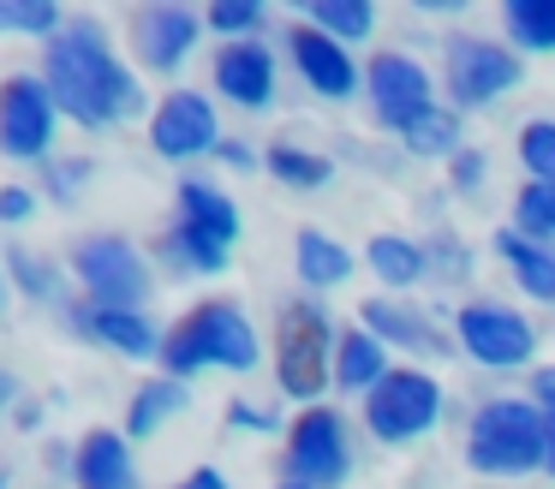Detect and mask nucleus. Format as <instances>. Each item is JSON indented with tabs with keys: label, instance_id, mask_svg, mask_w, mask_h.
<instances>
[{
	"label": "nucleus",
	"instance_id": "nucleus-4",
	"mask_svg": "<svg viewBox=\"0 0 555 489\" xmlns=\"http://www.w3.org/2000/svg\"><path fill=\"white\" fill-rule=\"evenodd\" d=\"M233 239H240V209L228 203V191L204 185V179H185L180 185V233H173L180 262L216 274L228 262Z\"/></svg>",
	"mask_w": 555,
	"mask_h": 489
},
{
	"label": "nucleus",
	"instance_id": "nucleus-11",
	"mask_svg": "<svg viewBox=\"0 0 555 489\" xmlns=\"http://www.w3.org/2000/svg\"><path fill=\"white\" fill-rule=\"evenodd\" d=\"M460 346H466L478 364L507 370V364H526L538 334H531L526 317H514V310H502V305H466L460 310Z\"/></svg>",
	"mask_w": 555,
	"mask_h": 489
},
{
	"label": "nucleus",
	"instance_id": "nucleus-9",
	"mask_svg": "<svg viewBox=\"0 0 555 489\" xmlns=\"http://www.w3.org/2000/svg\"><path fill=\"white\" fill-rule=\"evenodd\" d=\"M54 90L42 78H7L0 83V150L13 162H30L54 143Z\"/></svg>",
	"mask_w": 555,
	"mask_h": 489
},
{
	"label": "nucleus",
	"instance_id": "nucleus-21",
	"mask_svg": "<svg viewBox=\"0 0 555 489\" xmlns=\"http://www.w3.org/2000/svg\"><path fill=\"white\" fill-rule=\"evenodd\" d=\"M495 250L507 257V269L526 281V293L538 298H555V257L538 245H526V233H495Z\"/></svg>",
	"mask_w": 555,
	"mask_h": 489
},
{
	"label": "nucleus",
	"instance_id": "nucleus-34",
	"mask_svg": "<svg viewBox=\"0 0 555 489\" xmlns=\"http://www.w3.org/2000/svg\"><path fill=\"white\" fill-rule=\"evenodd\" d=\"M233 424H245V429H275V412H263V406H245V400H233Z\"/></svg>",
	"mask_w": 555,
	"mask_h": 489
},
{
	"label": "nucleus",
	"instance_id": "nucleus-29",
	"mask_svg": "<svg viewBox=\"0 0 555 489\" xmlns=\"http://www.w3.org/2000/svg\"><path fill=\"white\" fill-rule=\"evenodd\" d=\"M519 162L538 173V185H555V126L550 119H531V126L519 131Z\"/></svg>",
	"mask_w": 555,
	"mask_h": 489
},
{
	"label": "nucleus",
	"instance_id": "nucleus-24",
	"mask_svg": "<svg viewBox=\"0 0 555 489\" xmlns=\"http://www.w3.org/2000/svg\"><path fill=\"white\" fill-rule=\"evenodd\" d=\"M180 406H185V388H180V382H144V394H138L132 412H126V429L144 441V436H156L162 417H173Z\"/></svg>",
	"mask_w": 555,
	"mask_h": 489
},
{
	"label": "nucleus",
	"instance_id": "nucleus-23",
	"mask_svg": "<svg viewBox=\"0 0 555 489\" xmlns=\"http://www.w3.org/2000/svg\"><path fill=\"white\" fill-rule=\"evenodd\" d=\"M507 30L519 48L555 54V0H507Z\"/></svg>",
	"mask_w": 555,
	"mask_h": 489
},
{
	"label": "nucleus",
	"instance_id": "nucleus-28",
	"mask_svg": "<svg viewBox=\"0 0 555 489\" xmlns=\"http://www.w3.org/2000/svg\"><path fill=\"white\" fill-rule=\"evenodd\" d=\"M454 143H460V119L448 114V107L424 114L418 126L406 131V150H412V155H454Z\"/></svg>",
	"mask_w": 555,
	"mask_h": 489
},
{
	"label": "nucleus",
	"instance_id": "nucleus-18",
	"mask_svg": "<svg viewBox=\"0 0 555 489\" xmlns=\"http://www.w3.org/2000/svg\"><path fill=\"white\" fill-rule=\"evenodd\" d=\"M364 329L406 346V352H448V340L430 329V317H418L406 305H388V298H364Z\"/></svg>",
	"mask_w": 555,
	"mask_h": 489
},
{
	"label": "nucleus",
	"instance_id": "nucleus-26",
	"mask_svg": "<svg viewBox=\"0 0 555 489\" xmlns=\"http://www.w3.org/2000/svg\"><path fill=\"white\" fill-rule=\"evenodd\" d=\"M371 269L383 274L388 286H412L424 274V250L412 245V239H371Z\"/></svg>",
	"mask_w": 555,
	"mask_h": 489
},
{
	"label": "nucleus",
	"instance_id": "nucleus-25",
	"mask_svg": "<svg viewBox=\"0 0 555 489\" xmlns=\"http://www.w3.org/2000/svg\"><path fill=\"white\" fill-rule=\"evenodd\" d=\"M311 24L335 42H359V36H371L376 12L364 0H311Z\"/></svg>",
	"mask_w": 555,
	"mask_h": 489
},
{
	"label": "nucleus",
	"instance_id": "nucleus-20",
	"mask_svg": "<svg viewBox=\"0 0 555 489\" xmlns=\"http://www.w3.org/2000/svg\"><path fill=\"white\" fill-rule=\"evenodd\" d=\"M85 329L96 334V340H108L114 352H126V358H150V352H162L156 329H150V322L138 317V310H90Z\"/></svg>",
	"mask_w": 555,
	"mask_h": 489
},
{
	"label": "nucleus",
	"instance_id": "nucleus-17",
	"mask_svg": "<svg viewBox=\"0 0 555 489\" xmlns=\"http://www.w3.org/2000/svg\"><path fill=\"white\" fill-rule=\"evenodd\" d=\"M78 489H138V465L126 453V441L114 429H90L78 441V465H73Z\"/></svg>",
	"mask_w": 555,
	"mask_h": 489
},
{
	"label": "nucleus",
	"instance_id": "nucleus-40",
	"mask_svg": "<svg viewBox=\"0 0 555 489\" xmlns=\"http://www.w3.org/2000/svg\"><path fill=\"white\" fill-rule=\"evenodd\" d=\"M550 472H555V417H550Z\"/></svg>",
	"mask_w": 555,
	"mask_h": 489
},
{
	"label": "nucleus",
	"instance_id": "nucleus-14",
	"mask_svg": "<svg viewBox=\"0 0 555 489\" xmlns=\"http://www.w3.org/2000/svg\"><path fill=\"white\" fill-rule=\"evenodd\" d=\"M197 12L192 7H173V0H162V7H144L132 18V42H138V60H144L150 72H173L185 54H192L197 42Z\"/></svg>",
	"mask_w": 555,
	"mask_h": 489
},
{
	"label": "nucleus",
	"instance_id": "nucleus-35",
	"mask_svg": "<svg viewBox=\"0 0 555 489\" xmlns=\"http://www.w3.org/2000/svg\"><path fill=\"white\" fill-rule=\"evenodd\" d=\"M0 215H7V221H25V215H30V191H25V185H7V197H0Z\"/></svg>",
	"mask_w": 555,
	"mask_h": 489
},
{
	"label": "nucleus",
	"instance_id": "nucleus-41",
	"mask_svg": "<svg viewBox=\"0 0 555 489\" xmlns=\"http://www.w3.org/2000/svg\"><path fill=\"white\" fill-rule=\"evenodd\" d=\"M281 489H311V484H299V477H287V484H281Z\"/></svg>",
	"mask_w": 555,
	"mask_h": 489
},
{
	"label": "nucleus",
	"instance_id": "nucleus-12",
	"mask_svg": "<svg viewBox=\"0 0 555 489\" xmlns=\"http://www.w3.org/2000/svg\"><path fill=\"white\" fill-rule=\"evenodd\" d=\"M371 102H376V119L395 126V131H412L424 114H436L430 78H424V66H412L406 54H376L371 60Z\"/></svg>",
	"mask_w": 555,
	"mask_h": 489
},
{
	"label": "nucleus",
	"instance_id": "nucleus-39",
	"mask_svg": "<svg viewBox=\"0 0 555 489\" xmlns=\"http://www.w3.org/2000/svg\"><path fill=\"white\" fill-rule=\"evenodd\" d=\"M221 162H228V167H251V150H245V143H221Z\"/></svg>",
	"mask_w": 555,
	"mask_h": 489
},
{
	"label": "nucleus",
	"instance_id": "nucleus-30",
	"mask_svg": "<svg viewBox=\"0 0 555 489\" xmlns=\"http://www.w3.org/2000/svg\"><path fill=\"white\" fill-rule=\"evenodd\" d=\"M0 30L49 36V30H61V12H54L49 0H0Z\"/></svg>",
	"mask_w": 555,
	"mask_h": 489
},
{
	"label": "nucleus",
	"instance_id": "nucleus-33",
	"mask_svg": "<svg viewBox=\"0 0 555 489\" xmlns=\"http://www.w3.org/2000/svg\"><path fill=\"white\" fill-rule=\"evenodd\" d=\"M13 274L25 281V293H54V269H42V262L18 245H13Z\"/></svg>",
	"mask_w": 555,
	"mask_h": 489
},
{
	"label": "nucleus",
	"instance_id": "nucleus-3",
	"mask_svg": "<svg viewBox=\"0 0 555 489\" xmlns=\"http://www.w3.org/2000/svg\"><path fill=\"white\" fill-rule=\"evenodd\" d=\"M162 364L173 376H192L204 364L221 370H257V334L233 305H197L192 317H180V329L162 340Z\"/></svg>",
	"mask_w": 555,
	"mask_h": 489
},
{
	"label": "nucleus",
	"instance_id": "nucleus-27",
	"mask_svg": "<svg viewBox=\"0 0 555 489\" xmlns=\"http://www.w3.org/2000/svg\"><path fill=\"white\" fill-rule=\"evenodd\" d=\"M269 173L287 179V185H299V191H317V185H328V173H335V167H328L323 155H311V150L275 143V150H269Z\"/></svg>",
	"mask_w": 555,
	"mask_h": 489
},
{
	"label": "nucleus",
	"instance_id": "nucleus-7",
	"mask_svg": "<svg viewBox=\"0 0 555 489\" xmlns=\"http://www.w3.org/2000/svg\"><path fill=\"white\" fill-rule=\"evenodd\" d=\"M78 281H85V293L96 298V310H138L150 293V274H144V257H138L126 239H85L73 257Z\"/></svg>",
	"mask_w": 555,
	"mask_h": 489
},
{
	"label": "nucleus",
	"instance_id": "nucleus-31",
	"mask_svg": "<svg viewBox=\"0 0 555 489\" xmlns=\"http://www.w3.org/2000/svg\"><path fill=\"white\" fill-rule=\"evenodd\" d=\"M514 215H519L526 233L555 239V185H526V191H519V203H514Z\"/></svg>",
	"mask_w": 555,
	"mask_h": 489
},
{
	"label": "nucleus",
	"instance_id": "nucleus-16",
	"mask_svg": "<svg viewBox=\"0 0 555 489\" xmlns=\"http://www.w3.org/2000/svg\"><path fill=\"white\" fill-rule=\"evenodd\" d=\"M216 83L240 107H269V95H275V60L257 42H228L216 60Z\"/></svg>",
	"mask_w": 555,
	"mask_h": 489
},
{
	"label": "nucleus",
	"instance_id": "nucleus-8",
	"mask_svg": "<svg viewBox=\"0 0 555 489\" xmlns=\"http://www.w3.org/2000/svg\"><path fill=\"white\" fill-rule=\"evenodd\" d=\"M519 83V54L502 42H483V36H460L448 42V90L460 107H483L502 90Z\"/></svg>",
	"mask_w": 555,
	"mask_h": 489
},
{
	"label": "nucleus",
	"instance_id": "nucleus-38",
	"mask_svg": "<svg viewBox=\"0 0 555 489\" xmlns=\"http://www.w3.org/2000/svg\"><path fill=\"white\" fill-rule=\"evenodd\" d=\"M531 382H538V400L550 406V417H555V370H538Z\"/></svg>",
	"mask_w": 555,
	"mask_h": 489
},
{
	"label": "nucleus",
	"instance_id": "nucleus-37",
	"mask_svg": "<svg viewBox=\"0 0 555 489\" xmlns=\"http://www.w3.org/2000/svg\"><path fill=\"white\" fill-rule=\"evenodd\" d=\"M173 489H228V477H221V472H209V465H204V472H192L185 484H173Z\"/></svg>",
	"mask_w": 555,
	"mask_h": 489
},
{
	"label": "nucleus",
	"instance_id": "nucleus-22",
	"mask_svg": "<svg viewBox=\"0 0 555 489\" xmlns=\"http://www.w3.org/2000/svg\"><path fill=\"white\" fill-rule=\"evenodd\" d=\"M347 269H352V257L335 245V239H323L317 227H305L299 233V281L305 286H335V281H347Z\"/></svg>",
	"mask_w": 555,
	"mask_h": 489
},
{
	"label": "nucleus",
	"instance_id": "nucleus-15",
	"mask_svg": "<svg viewBox=\"0 0 555 489\" xmlns=\"http://www.w3.org/2000/svg\"><path fill=\"white\" fill-rule=\"evenodd\" d=\"M287 48H293V60H299V72H305V83H311L317 95H352V83H359V72H352V60H347V48L335 42V36H323L317 24H299V30H287Z\"/></svg>",
	"mask_w": 555,
	"mask_h": 489
},
{
	"label": "nucleus",
	"instance_id": "nucleus-5",
	"mask_svg": "<svg viewBox=\"0 0 555 489\" xmlns=\"http://www.w3.org/2000/svg\"><path fill=\"white\" fill-rule=\"evenodd\" d=\"M328 317L317 305H287L281 310V340H275V370L281 388L299 394V400H317L328 388Z\"/></svg>",
	"mask_w": 555,
	"mask_h": 489
},
{
	"label": "nucleus",
	"instance_id": "nucleus-10",
	"mask_svg": "<svg viewBox=\"0 0 555 489\" xmlns=\"http://www.w3.org/2000/svg\"><path fill=\"white\" fill-rule=\"evenodd\" d=\"M352 453H347V424H340L328 406H311V412L293 424V477L311 489H335L347 477Z\"/></svg>",
	"mask_w": 555,
	"mask_h": 489
},
{
	"label": "nucleus",
	"instance_id": "nucleus-36",
	"mask_svg": "<svg viewBox=\"0 0 555 489\" xmlns=\"http://www.w3.org/2000/svg\"><path fill=\"white\" fill-rule=\"evenodd\" d=\"M454 179H460V185H478V179H483V155H454Z\"/></svg>",
	"mask_w": 555,
	"mask_h": 489
},
{
	"label": "nucleus",
	"instance_id": "nucleus-6",
	"mask_svg": "<svg viewBox=\"0 0 555 489\" xmlns=\"http://www.w3.org/2000/svg\"><path fill=\"white\" fill-rule=\"evenodd\" d=\"M442 412V388L424 370H388L371 394H364V417H371L376 441H412L436 424Z\"/></svg>",
	"mask_w": 555,
	"mask_h": 489
},
{
	"label": "nucleus",
	"instance_id": "nucleus-13",
	"mask_svg": "<svg viewBox=\"0 0 555 489\" xmlns=\"http://www.w3.org/2000/svg\"><path fill=\"white\" fill-rule=\"evenodd\" d=\"M150 143H156V155H168V162H185V155L221 150V138H216V107H209L197 90H173L168 102L156 107V119H150Z\"/></svg>",
	"mask_w": 555,
	"mask_h": 489
},
{
	"label": "nucleus",
	"instance_id": "nucleus-19",
	"mask_svg": "<svg viewBox=\"0 0 555 489\" xmlns=\"http://www.w3.org/2000/svg\"><path fill=\"white\" fill-rule=\"evenodd\" d=\"M383 376H388V364H383V340H376V334H364V329L340 334V352H335V382H340V388L371 394Z\"/></svg>",
	"mask_w": 555,
	"mask_h": 489
},
{
	"label": "nucleus",
	"instance_id": "nucleus-1",
	"mask_svg": "<svg viewBox=\"0 0 555 489\" xmlns=\"http://www.w3.org/2000/svg\"><path fill=\"white\" fill-rule=\"evenodd\" d=\"M42 83H49L54 102H61L78 126H114V119H126V114L144 107L132 72L114 60L108 36H102L90 18H73L49 42V78Z\"/></svg>",
	"mask_w": 555,
	"mask_h": 489
},
{
	"label": "nucleus",
	"instance_id": "nucleus-32",
	"mask_svg": "<svg viewBox=\"0 0 555 489\" xmlns=\"http://www.w3.org/2000/svg\"><path fill=\"white\" fill-rule=\"evenodd\" d=\"M257 18H263V7H257V0H221V7L209 12V24H216V30H228V36L257 30Z\"/></svg>",
	"mask_w": 555,
	"mask_h": 489
},
{
	"label": "nucleus",
	"instance_id": "nucleus-2",
	"mask_svg": "<svg viewBox=\"0 0 555 489\" xmlns=\"http://www.w3.org/2000/svg\"><path fill=\"white\" fill-rule=\"evenodd\" d=\"M466 460L490 477H519L531 465H550V417L526 400H495L478 412L466 441Z\"/></svg>",
	"mask_w": 555,
	"mask_h": 489
}]
</instances>
